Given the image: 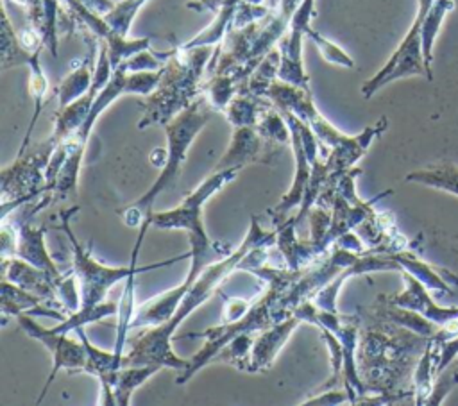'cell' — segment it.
I'll return each mask as SVG.
<instances>
[{"instance_id": "cell-1", "label": "cell", "mask_w": 458, "mask_h": 406, "mask_svg": "<svg viewBox=\"0 0 458 406\" xmlns=\"http://www.w3.org/2000/svg\"><path fill=\"white\" fill-rule=\"evenodd\" d=\"M270 245H276V227L272 231H265L259 225L258 216L252 215L243 241L238 247H234L225 258L209 263L202 270V274L184 293L177 309L166 322L150 326L132 340L129 352L123 354L122 365H157L161 368H172L177 372L184 370L188 359L181 358L172 349L174 331L184 318H188L200 304H204L216 292V288L229 274H233L236 268H242L250 250Z\"/></svg>"}, {"instance_id": "cell-2", "label": "cell", "mask_w": 458, "mask_h": 406, "mask_svg": "<svg viewBox=\"0 0 458 406\" xmlns=\"http://www.w3.org/2000/svg\"><path fill=\"white\" fill-rule=\"evenodd\" d=\"M240 173V168H224V170H213L209 177H206L193 191H190L179 206L174 209L159 211L150 216V225L168 231V229H181L188 234L190 243V268L184 277V281L170 290V297L175 302H181L184 293L191 288V284L197 281V277L202 274V270L222 258H225L233 249L225 243L213 241L204 227L202 220V209L206 202L218 193L225 184H229L236 175Z\"/></svg>"}, {"instance_id": "cell-3", "label": "cell", "mask_w": 458, "mask_h": 406, "mask_svg": "<svg viewBox=\"0 0 458 406\" xmlns=\"http://www.w3.org/2000/svg\"><path fill=\"white\" fill-rule=\"evenodd\" d=\"M265 98H268L277 109L290 111L301 120H304L315 132L320 141L322 157L329 168V177H340L347 170L354 168L358 159L369 150L372 141L381 136L386 127V116H381L376 123L365 127L358 134H345L338 131L322 113L317 109L311 91L292 86L276 79L268 89L265 91ZM327 177V179H329Z\"/></svg>"}, {"instance_id": "cell-4", "label": "cell", "mask_w": 458, "mask_h": 406, "mask_svg": "<svg viewBox=\"0 0 458 406\" xmlns=\"http://www.w3.org/2000/svg\"><path fill=\"white\" fill-rule=\"evenodd\" d=\"M249 272L267 283V292L258 300L249 304L245 313L242 317H238L236 320H224L216 327H209V329H206L202 333L190 334L193 338H202L204 343H202V347L195 354H191L188 358L186 368L177 372V377H175L177 385H184L202 367H206L211 361H215L216 356L220 354V351L227 343H231L236 336H240L243 333H259V331H263V329H267V327L274 326L276 322H279V320L288 317L281 309L279 299H281L283 292L288 290V286L293 283V279H295L299 270H292L288 266L286 268L267 266L263 263L259 266L250 268Z\"/></svg>"}, {"instance_id": "cell-5", "label": "cell", "mask_w": 458, "mask_h": 406, "mask_svg": "<svg viewBox=\"0 0 458 406\" xmlns=\"http://www.w3.org/2000/svg\"><path fill=\"white\" fill-rule=\"evenodd\" d=\"M377 317L381 322L376 326L367 324L363 331L360 327L358 370L369 392L401 393L404 390H397V383H403L410 372L406 368H410L411 354H422L429 338Z\"/></svg>"}, {"instance_id": "cell-6", "label": "cell", "mask_w": 458, "mask_h": 406, "mask_svg": "<svg viewBox=\"0 0 458 406\" xmlns=\"http://www.w3.org/2000/svg\"><path fill=\"white\" fill-rule=\"evenodd\" d=\"M213 52L215 47L184 48L181 45L170 50L157 86L140 102L141 118L138 129L168 123L202 95L200 80Z\"/></svg>"}, {"instance_id": "cell-7", "label": "cell", "mask_w": 458, "mask_h": 406, "mask_svg": "<svg viewBox=\"0 0 458 406\" xmlns=\"http://www.w3.org/2000/svg\"><path fill=\"white\" fill-rule=\"evenodd\" d=\"M213 113H215V107L208 102L204 95H200L186 109H182L168 123L163 125L165 136H166V163L161 168L159 177L152 182V186L141 197H138L134 202L127 204L125 207L118 209V215L122 216L125 225L141 227L145 220H150V216L154 215L152 206L156 199L165 190L175 186L193 140L209 122Z\"/></svg>"}, {"instance_id": "cell-8", "label": "cell", "mask_w": 458, "mask_h": 406, "mask_svg": "<svg viewBox=\"0 0 458 406\" xmlns=\"http://www.w3.org/2000/svg\"><path fill=\"white\" fill-rule=\"evenodd\" d=\"M163 70V68H161ZM161 70L157 72H134L129 73L123 68H114L109 82L100 89L97 95L91 111L84 123L75 131L68 140L59 143L57 147L64 152V163L59 168L54 182L50 184V191L54 197H66L70 193L77 191V181L81 173V165L84 159V150L88 145V140L91 136L93 125L98 120V116L122 95H141L147 97L154 91L161 79Z\"/></svg>"}, {"instance_id": "cell-9", "label": "cell", "mask_w": 458, "mask_h": 406, "mask_svg": "<svg viewBox=\"0 0 458 406\" xmlns=\"http://www.w3.org/2000/svg\"><path fill=\"white\" fill-rule=\"evenodd\" d=\"M79 211V206L63 209L59 213V220H61V229L64 231L70 247H72V272L75 274L77 281H79V288H81V306H95L102 300H106L109 290L120 283L125 281L131 274H140V272H148V270H156V268H163L174 263H179L182 259H190V252H184L181 256L165 259V261H157V263H148L140 266L138 265V254H140V247L143 241V236L150 225V220H145L140 227L134 249H132V258L131 263L125 266H109L104 265L100 261H97L91 256V245L84 247L81 243V240L75 236V233L70 227V220L73 216V213Z\"/></svg>"}, {"instance_id": "cell-10", "label": "cell", "mask_w": 458, "mask_h": 406, "mask_svg": "<svg viewBox=\"0 0 458 406\" xmlns=\"http://www.w3.org/2000/svg\"><path fill=\"white\" fill-rule=\"evenodd\" d=\"M57 141L48 134L43 141L29 143V147L18 150L16 159L2 170V216L9 215L20 204L45 195L47 166L55 152Z\"/></svg>"}, {"instance_id": "cell-11", "label": "cell", "mask_w": 458, "mask_h": 406, "mask_svg": "<svg viewBox=\"0 0 458 406\" xmlns=\"http://www.w3.org/2000/svg\"><path fill=\"white\" fill-rule=\"evenodd\" d=\"M431 4L433 0H419L415 18L408 32L401 39V43L390 55V59L370 79H367L361 84L363 98H372L381 88L399 79H406L413 75H420L428 79V70L424 64V54H422V23Z\"/></svg>"}, {"instance_id": "cell-12", "label": "cell", "mask_w": 458, "mask_h": 406, "mask_svg": "<svg viewBox=\"0 0 458 406\" xmlns=\"http://www.w3.org/2000/svg\"><path fill=\"white\" fill-rule=\"evenodd\" d=\"M16 322L27 336L41 342L52 356V368H50L48 379L36 401V402H41L43 397L47 395V392L50 390L59 370L66 368L70 372H82L84 363H86V349H84L82 342L73 340L70 336V333H59V331H54L52 327H43L41 324H38L32 318V315L21 313L16 317Z\"/></svg>"}, {"instance_id": "cell-13", "label": "cell", "mask_w": 458, "mask_h": 406, "mask_svg": "<svg viewBox=\"0 0 458 406\" xmlns=\"http://www.w3.org/2000/svg\"><path fill=\"white\" fill-rule=\"evenodd\" d=\"M315 16V0H302L293 13L286 34L279 39L277 48L281 54V63L277 70V79L292 86L311 91L310 75L302 63V39L310 29V21Z\"/></svg>"}, {"instance_id": "cell-14", "label": "cell", "mask_w": 458, "mask_h": 406, "mask_svg": "<svg viewBox=\"0 0 458 406\" xmlns=\"http://www.w3.org/2000/svg\"><path fill=\"white\" fill-rule=\"evenodd\" d=\"M281 113L284 114V120L290 127V147L293 152V177H292L290 190L279 199V202L274 207L267 209V213L272 218L274 227L283 224L290 216L292 209L301 207L308 182H310L311 166H313L311 161L308 159L306 148L302 145V138H301V131H299V116H295L290 111H281Z\"/></svg>"}, {"instance_id": "cell-15", "label": "cell", "mask_w": 458, "mask_h": 406, "mask_svg": "<svg viewBox=\"0 0 458 406\" xmlns=\"http://www.w3.org/2000/svg\"><path fill=\"white\" fill-rule=\"evenodd\" d=\"M279 150L281 147L263 138L261 132L256 129V125L233 127L231 143L213 170H224V168L242 170L245 165H250V163L270 165L272 156H277Z\"/></svg>"}, {"instance_id": "cell-16", "label": "cell", "mask_w": 458, "mask_h": 406, "mask_svg": "<svg viewBox=\"0 0 458 406\" xmlns=\"http://www.w3.org/2000/svg\"><path fill=\"white\" fill-rule=\"evenodd\" d=\"M401 274H403V279H404V290L395 293V295H385L388 302L397 304L401 308L413 309V311L424 315L426 318L433 320L440 327L458 318V306H453V308L438 306L429 297L428 288L419 279H415L411 274H408L404 270H401Z\"/></svg>"}, {"instance_id": "cell-17", "label": "cell", "mask_w": 458, "mask_h": 406, "mask_svg": "<svg viewBox=\"0 0 458 406\" xmlns=\"http://www.w3.org/2000/svg\"><path fill=\"white\" fill-rule=\"evenodd\" d=\"M299 324H302V320L295 313H292L286 318L276 322L274 326L256 333L245 372L267 370L272 365V361L276 359V356L279 354V351L283 349V345L288 342L292 333L297 329Z\"/></svg>"}, {"instance_id": "cell-18", "label": "cell", "mask_w": 458, "mask_h": 406, "mask_svg": "<svg viewBox=\"0 0 458 406\" xmlns=\"http://www.w3.org/2000/svg\"><path fill=\"white\" fill-rule=\"evenodd\" d=\"M2 279H7L27 292L39 295L47 302H57V281L47 270L18 256L2 258Z\"/></svg>"}, {"instance_id": "cell-19", "label": "cell", "mask_w": 458, "mask_h": 406, "mask_svg": "<svg viewBox=\"0 0 458 406\" xmlns=\"http://www.w3.org/2000/svg\"><path fill=\"white\" fill-rule=\"evenodd\" d=\"M2 324L7 322V317L16 318L21 313L27 315H43L54 320H64L66 317L59 309H52L47 306V300L36 293H30L18 284L2 279Z\"/></svg>"}, {"instance_id": "cell-20", "label": "cell", "mask_w": 458, "mask_h": 406, "mask_svg": "<svg viewBox=\"0 0 458 406\" xmlns=\"http://www.w3.org/2000/svg\"><path fill=\"white\" fill-rule=\"evenodd\" d=\"M390 256L399 263L401 270L411 274L415 279H419L428 290L451 293V284L458 286V275L445 268H437L433 265H428L426 261L419 259L415 254L403 250L390 252Z\"/></svg>"}, {"instance_id": "cell-21", "label": "cell", "mask_w": 458, "mask_h": 406, "mask_svg": "<svg viewBox=\"0 0 458 406\" xmlns=\"http://www.w3.org/2000/svg\"><path fill=\"white\" fill-rule=\"evenodd\" d=\"M374 311L377 315H381L383 318L404 327V329H410L420 336H426V338H433L435 333L440 329V326H437L433 320L426 318L424 315L413 311V309H408V308H401L397 304H392L386 300L385 295H379L377 297V304L374 306Z\"/></svg>"}, {"instance_id": "cell-22", "label": "cell", "mask_w": 458, "mask_h": 406, "mask_svg": "<svg viewBox=\"0 0 458 406\" xmlns=\"http://www.w3.org/2000/svg\"><path fill=\"white\" fill-rule=\"evenodd\" d=\"M93 70L95 66H91V61L88 57L77 59L72 64V70L63 77V80L55 88L57 109L75 102L77 98H81L89 91L93 82Z\"/></svg>"}, {"instance_id": "cell-23", "label": "cell", "mask_w": 458, "mask_h": 406, "mask_svg": "<svg viewBox=\"0 0 458 406\" xmlns=\"http://www.w3.org/2000/svg\"><path fill=\"white\" fill-rule=\"evenodd\" d=\"M404 181L458 195V165L451 161H440L406 173Z\"/></svg>"}, {"instance_id": "cell-24", "label": "cell", "mask_w": 458, "mask_h": 406, "mask_svg": "<svg viewBox=\"0 0 458 406\" xmlns=\"http://www.w3.org/2000/svg\"><path fill=\"white\" fill-rule=\"evenodd\" d=\"M159 370L161 367L157 365H122L114 376L113 388H111L114 404L116 406L131 404L132 393Z\"/></svg>"}, {"instance_id": "cell-25", "label": "cell", "mask_w": 458, "mask_h": 406, "mask_svg": "<svg viewBox=\"0 0 458 406\" xmlns=\"http://www.w3.org/2000/svg\"><path fill=\"white\" fill-rule=\"evenodd\" d=\"M270 104L268 98L258 97L254 93H249L245 89L238 91L233 100L227 104V107L222 111L225 120L233 127H243V125H256L259 114L263 109Z\"/></svg>"}, {"instance_id": "cell-26", "label": "cell", "mask_w": 458, "mask_h": 406, "mask_svg": "<svg viewBox=\"0 0 458 406\" xmlns=\"http://www.w3.org/2000/svg\"><path fill=\"white\" fill-rule=\"evenodd\" d=\"M41 54V50H27L18 32L14 30L9 14H7V4L2 2V70H9L14 66H27L32 55Z\"/></svg>"}, {"instance_id": "cell-27", "label": "cell", "mask_w": 458, "mask_h": 406, "mask_svg": "<svg viewBox=\"0 0 458 406\" xmlns=\"http://www.w3.org/2000/svg\"><path fill=\"white\" fill-rule=\"evenodd\" d=\"M454 9V0H433L429 11L424 16L422 23V54H424V64L428 70V80L433 79L431 63H433V47L437 34L447 16Z\"/></svg>"}, {"instance_id": "cell-28", "label": "cell", "mask_w": 458, "mask_h": 406, "mask_svg": "<svg viewBox=\"0 0 458 406\" xmlns=\"http://www.w3.org/2000/svg\"><path fill=\"white\" fill-rule=\"evenodd\" d=\"M437 377V354H435V343L429 338L422 354L417 359L415 370H413V404H424L428 397L431 395L433 383Z\"/></svg>"}, {"instance_id": "cell-29", "label": "cell", "mask_w": 458, "mask_h": 406, "mask_svg": "<svg viewBox=\"0 0 458 406\" xmlns=\"http://www.w3.org/2000/svg\"><path fill=\"white\" fill-rule=\"evenodd\" d=\"M242 89V82L236 77L234 72L227 73H213L204 84H202V95L208 98V102L215 107V111L222 113L227 104L233 100V97Z\"/></svg>"}, {"instance_id": "cell-30", "label": "cell", "mask_w": 458, "mask_h": 406, "mask_svg": "<svg viewBox=\"0 0 458 406\" xmlns=\"http://www.w3.org/2000/svg\"><path fill=\"white\" fill-rule=\"evenodd\" d=\"M111 315H118V302L102 300L95 306H81L79 309L68 313L64 320H59V324L52 329L59 331V333H73L75 329L84 327L86 324L104 320Z\"/></svg>"}, {"instance_id": "cell-31", "label": "cell", "mask_w": 458, "mask_h": 406, "mask_svg": "<svg viewBox=\"0 0 458 406\" xmlns=\"http://www.w3.org/2000/svg\"><path fill=\"white\" fill-rule=\"evenodd\" d=\"M279 63H281V54L279 48L274 47L254 68V72L249 75L245 86L242 89L254 93L258 97H265V91L268 89V86L277 79V70H279ZM240 89V91H242Z\"/></svg>"}, {"instance_id": "cell-32", "label": "cell", "mask_w": 458, "mask_h": 406, "mask_svg": "<svg viewBox=\"0 0 458 406\" xmlns=\"http://www.w3.org/2000/svg\"><path fill=\"white\" fill-rule=\"evenodd\" d=\"M107 48V55H109V61H111V66L113 70L118 68L125 59H129L131 55L145 50V48H150V38H129V36H122V34H116L113 30V34L102 41Z\"/></svg>"}, {"instance_id": "cell-33", "label": "cell", "mask_w": 458, "mask_h": 406, "mask_svg": "<svg viewBox=\"0 0 458 406\" xmlns=\"http://www.w3.org/2000/svg\"><path fill=\"white\" fill-rule=\"evenodd\" d=\"M145 4L147 0H118L114 2V7L104 16V20L116 34L129 36L132 21Z\"/></svg>"}, {"instance_id": "cell-34", "label": "cell", "mask_w": 458, "mask_h": 406, "mask_svg": "<svg viewBox=\"0 0 458 406\" xmlns=\"http://www.w3.org/2000/svg\"><path fill=\"white\" fill-rule=\"evenodd\" d=\"M306 38L317 47V50L320 52V55L326 63L342 66V68H354V59L344 48H340L336 43H333L331 39L322 36L318 30L310 27L306 30Z\"/></svg>"}, {"instance_id": "cell-35", "label": "cell", "mask_w": 458, "mask_h": 406, "mask_svg": "<svg viewBox=\"0 0 458 406\" xmlns=\"http://www.w3.org/2000/svg\"><path fill=\"white\" fill-rule=\"evenodd\" d=\"M320 334L327 345V351H329V365H331V370H333V376L331 379L327 381V386H336V383L340 381L342 383V368H344V343L342 340L329 329L326 327H320Z\"/></svg>"}, {"instance_id": "cell-36", "label": "cell", "mask_w": 458, "mask_h": 406, "mask_svg": "<svg viewBox=\"0 0 458 406\" xmlns=\"http://www.w3.org/2000/svg\"><path fill=\"white\" fill-rule=\"evenodd\" d=\"M458 385V370H453V368H445L442 370L437 377H435V383H433V390H431V395L428 397L426 401V406H438L442 404V401L447 397V393Z\"/></svg>"}, {"instance_id": "cell-37", "label": "cell", "mask_w": 458, "mask_h": 406, "mask_svg": "<svg viewBox=\"0 0 458 406\" xmlns=\"http://www.w3.org/2000/svg\"><path fill=\"white\" fill-rule=\"evenodd\" d=\"M433 340V338H431ZM435 343V354H437V376L445 370L453 359L458 356V334L447 338V340H433Z\"/></svg>"}, {"instance_id": "cell-38", "label": "cell", "mask_w": 458, "mask_h": 406, "mask_svg": "<svg viewBox=\"0 0 458 406\" xmlns=\"http://www.w3.org/2000/svg\"><path fill=\"white\" fill-rule=\"evenodd\" d=\"M301 404H324V406L331 404V406H335V404H351V401H349V393H347V390L344 386L338 388V390H335L331 386L326 392H320V393H317L313 397H308V399L301 401Z\"/></svg>"}, {"instance_id": "cell-39", "label": "cell", "mask_w": 458, "mask_h": 406, "mask_svg": "<svg viewBox=\"0 0 458 406\" xmlns=\"http://www.w3.org/2000/svg\"><path fill=\"white\" fill-rule=\"evenodd\" d=\"M88 9H91L93 13L100 14V16H106L113 7H114V2L113 0H81Z\"/></svg>"}, {"instance_id": "cell-40", "label": "cell", "mask_w": 458, "mask_h": 406, "mask_svg": "<svg viewBox=\"0 0 458 406\" xmlns=\"http://www.w3.org/2000/svg\"><path fill=\"white\" fill-rule=\"evenodd\" d=\"M454 334H458V318L453 320V322H449V324H445V326H442V327L435 333L433 340L440 342V340H447V338H451V336H454Z\"/></svg>"}, {"instance_id": "cell-41", "label": "cell", "mask_w": 458, "mask_h": 406, "mask_svg": "<svg viewBox=\"0 0 458 406\" xmlns=\"http://www.w3.org/2000/svg\"><path fill=\"white\" fill-rule=\"evenodd\" d=\"M190 9H195V11H216L218 4L216 0H195V2H190L188 4Z\"/></svg>"}, {"instance_id": "cell-42", "label": "cell", "mask_w": 458, "mask_h": 406, "mask_svg": "<svg viewBox=\"0 0 458 406\" xmlns=\"http://www.w3.org/2000/svg\"><path fill=\"white\" fill-rule=\"evenodd\" d=\"M247 2H252V4H265V0H247Z\"/></svg>"}]
</instances>
